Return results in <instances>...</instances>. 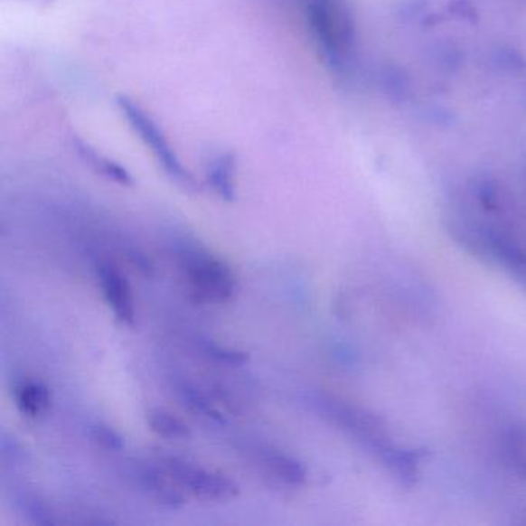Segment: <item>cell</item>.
<instances>
[{
  "label": "cell",
  "mask_w": 526,
  "mask_h": 526,
  "mask_svg": "<svg viewBox=\"0 0 526 526\" xmlns=\"http://www.w3.org/2000/svg\"><path fill=\"white\" fill-rule=\"evenodd\" d=\"M312 39L333 71L344 74L351 67L355 27L346 0H301Z\"/></svg>",
  "instance_id": "1"
},
{
  "label": "cell",
  "mask_w": 526,
  "mask_h": 526,
  "mask_svg": "<svg viewBox=\"0 0 526 526\" xmlns=\"http://www.w3.org/2000/svg\"><path fill=\"white\" fill-rule=\"evenodd\" d=\"M117 107L133 132L136 133L144 146L152 152L153 158L156 159L164 174L184 190H198L193 174L181 163L174 148L170 146L169 137L165 136L163 128L153 119L152 115L128 96H119Z\"/></svg>",
  "instance_id": "2"
},
{
  "label": "cell",
  "mask_w": 526,
  "mask_h": 526,
  "mask_svg": "<svg viewBox=\"0 0 526 526\" xmlns=\"http://www.w3.org/2000/svg\"><path fill=\"white\" fill-rule=\"evenodd\" d=\"M183 268L190 292L201 303L224 305L235 295L237 279L232 270L209 253H185Z\"/></svg>",
  "instance_id": "3"
},
{
  "label": "cell",
  "mask_w": 526,
  "mask_h": 526,
  "mask_svg": "<svg viewBox=\"0 0 526 526\" xmlns=\"http://www.w3.org/2000/svg\"><path fill=\"white\" fill-rule=\"evenodd\" d=\"M164 468L178 482L185 494L204 502H229L235 499L240 488L230 477L216 473L200 465L190 464L183 458L170 457L164 460Z\"/></svg>",
  "instance_id": "4"
},
{
  "label": "cell",
  "mask_w": 526,
  "mask_h": 526,
  "mask_svg": "<svg viewBox=\"0 0 526 526\" xmlns=\"http://www.w3.org/2000/svg\"><path fill=\"white\" fill-rule=\"evenodd\" d=\"M326 408L329 416L337 421L343 429L351 432L353 437L358 438L375 456H379L384 447L392 443L388 437L383 421L372 412L338 401H329Z\"/></svg>",
  "instance_id": "5"
},
{
  "label": "cell",
  "mask_w": 526,
  "mask_h": 526,
  "mask_svg": "<svg viewBox=\"0 0 526 526\" xmlns=\"http://www.w3.org/2000/svg\"><path fill=\"white\" fill-rule=\"evenodd\" d=\"M102 295L117 320L126 326H133L136 322V305L133 289L126 275L119 268L108 263H102L96 268Z\"/></svg>",
  "instance_id": "6"
},
{
  "label": "cell",
  "mask_w": 526,
  "mask_h": 526,
  "mask_svg": "<svg viewBox=\"0 0 526 526\" xmlns=\"http://www.w3.org/2000/svg\"><path fill=\"white\" fill-rule=\"evenodd\" d=\"M491 264H497L526 287V249L510 233L491 227Z\"/></svg>",
  "instance_id": "7"
},
{
  "label": "cell",
  "mask_w": 526,
  "mask_h": 526,
  "mask_svg": "<svg viewBox=\"0 0 526 526\" xmlns=\"http://www.w3.org/2000/svg\"><path fill=\"white\" fill-rule=\"evenodd\" d=\"M381 464L392 474L400 486L410 490L420 479L421 462L427 457V451L408 449L390 443L377 456Z\"/></svg>",
  "instance_id": "8"
},
{
  "label": "cell",
  "mask_w": 526,
  "mask_h": 526,
  "mask_svg": "<svg viewBox=\"0 0 526 526\" xmlns=\"http://www.w3.org/2000/svg\"><path fill=\"white\" fill-rule=\"evenodd\" d=\"M141 479H143L144 488L158 503L170 506V508H178L187 502L184 490L172 477V474L164 468V465L161 468L148 466L147 469H144Z\"/></svg>",
  "instance_id": "9"
},
{
  "label": "cell",
  "mask_w": 526,
  "mask_h": 526,
  "mask_svg": "<svg viewBox=\"0 0 526 526\" xmlns=\"http://www.w3.org/2000/svg\"><path fill=\"white\" fill-rule=\"evenodd\" d=\"M207 183L218 198L226 202L237 200V158L232 153H220L207 165Z\"/></svg>",
  "instance_id": "10"
},
{
  "label": "cell",
  "mask_w": 526,
  "mask_h": 526,
  "mask_svg": "<svg viewBox=\"0 0 526 526\" xmlns=\"http://www.w3.org/2000/svg\"><path fill=\"white\" fill-rule=\"evenodd\" d=\"M71 141V147H73L76 155L84 161L87 165L95 170L96 174H102L106 178L119 183L122 185L133 184L132 174H128L121 164L115 163L113 159L108 158L106 155L98 152L96 148L91 147L89 143H85L84 139L80 136L70 137Z\"/></svg>",
  "instance_id": "11"
},
{
  "label": "cell",
  "mask_w": 526,
  "mask_h": 526,
  "mask_svg": "<svg viewBox=\"0 0 526 526\" xmlns=\"http://www.w3.org/2000/svg\"><path fill=\"white\" fill-rule=\"evenodd\" d=\"M14 401L22 416L41 418L52 406V395L45 384L36 380L25 379L14 386Z\"/></svg>",
  "instance_id": "12"
},
{
  "label": "cell",
  "mask_w": 526,
  "mask_h": 526,
  "mask_svg": "<svg viewBox=\"0 0 526 526\" xmlns=\"http://www.w3.org/2000/svg\"><path fill=\"white\" fill-rule=\"evenodd\" d=\"M502 458L521 479H526V427H514L502 438Z\"/></svg>",
  "instance_id": "13"
},
{
  "label": "cell",
  "mask_w": 526,
  "mask_h": 526,
  "mask_svg": "<svg viewBox=\"0 0 526 526\" xmlns=\"http://www.w3.org/2000/svg\"><path fill=\"white\" fill-rule=\"evenodd\" d=\"M379 84L386 98L392 102H405L409 98V74L395 63H386L380 69Z\"/></svg>",
  "instance_id": "14"
},
{
  "label": "cell",
  "mask_w": 526,
  "mask_h": 526,
  "mask_svg": "<svg viewBox=\"0 0 526 526\" xmlns=\"http://www.w3.org/2000/svg\"><path fill=\"white\" fill-rule=\"evenodd\" d=\"M147 423L150 429L159 437L167 440H184L190 437L189 427L170 410L161 408L148 410Z\"/></svg>",
  "instance_id": "15"
},
{
  "label": "cell",
  "mask_w": 526,
  "mask_h": 526,
  "mask_svg": "<svg viewBox=\"0 0 526 526\" xmlns=\"http://www.w3.org/2000/svg\"><path fill=\"white\" fill-rule=\"evenodd\" d=\"M263 462L272 473L283 480L286 484H301L307 479V471L300 460L289 457L286 454L268 453L263 457Z\"/></svg>",
  "instance_id": "16"
},
{
  "label": "cell",
  "mask_w": 526,
  "mask_h": 526,
  "mask_svg": "<svg viewBox=\"0 0 526 526\" xmlns=\"http://www.w3.org/2000/svg\"><path fill=\"white\" fill-rule=\"evenodd\" d=\"M491 61L495 69L508 74H521L526 71V58L516 48L499 45L493 50Z\"/></svg>",
  "instance_id": "17"
},
{
  "label": "cell",
  "mask_w": 526,
  "mask_h": 526,
  "mask_svg": "<svg viewBox=\"0 0 526 526\" xmlns=\"http://www.w3.org/2000/svg\"><path fill=\"white\" fill-rule=\"evenodd\" d=\"M202 352L207 357L211 358L215 363L232 366V368H238V366H242L249 362L248 353L235 351V349L224 348V346L211 342H205L202 344Z\"/></svg>",
  "instance_id": "18"
},
{
  "label": "cell",
  "mask_w": 526,
  "mask_h": 526,
  "mask_svg": "<svg viewBox=\"0 0 526 526\" xmlns=\"http://www.w3.org/2000/svg\"><path fill=\"white\" fill-rule=\"evenodd\" d=\"M464 53L462 48L454 42H440L434 52V61L438 63L440 69L445 70L447 73L457 71L462 63H464Z\"/></svg>",
  "instance_id": "19"
},
{
  "label": "cell",
  "mask_w": 526,
  "mask_h": 526,
  "mask_svg": "<svg viewBox=\"0 0 526 526\" xmlns=\"http://www.w3.org/2000/svg\"><path fill=\"white\" fill-rule=\"evenodd\" d=\"M474 195L484 211H499V187L495 184L494 179L488 178V176L477 179V183L474 185Z\"/></svg>",
  "instance_id": "20"
},
{
  "label": "cell",
  "mask_w": 526,
  "mask_h": 526,
  "mask_svg": "<svg viewBox=\"0 0 526 526\" xmlns=\"http://www.w3.org/2000/svg\"><path fill=\"white\" fill-rule=\"evenodd\" d=\"M91 436L96 442L100 443L104 447H108V449H121L122 445H124L122 437L117 432L113 431L110 427H102V425L93 427Z\"/></svg>",
  "instance_id": "21"
},
{
  "label": "cell",
  "mask_w": 526,
  "mask_h": 526,
  "mask_svg": "<svg viewBox=\"0 0 526 526\" xmlns=\"http://www.w3.org/2000/svg\"><path fill=\"white\" fill-rule=\"evenodd\" d=\"M449 13L454 16L462 17V19H468V21H475V17H477V11L469 0H453L449 4Z\"/></svg>",
  "instance_id": "22"
},
{
  "label": "cell",
  "mask_w": 526,
  "mask_h": 526,
  "mask_svg": "<svg viewBox=\"0 0 526 526\" xmlns=\"http://www.w3.org/2000/svg\"><path fill=\"white\" fill-rule=\"evenodd\" d=\"M427 119L436 126H453L456 117L453 111L447 110L445 107H432L427 110Z\"/></svg>",
  "instance_id": "23"
},
{
  "label": "cell",
  "mask_w": 526,
  "mask_h": 526,
  "mask_svg": "<svg viewBox=\"0 0 526 526\" xmlns=\"http://www.w3.org/2000/svg\"><path fill=\"white\" fill-rule=\"evenodd\" d=\"M427 8L425 2H418V0H412V2H406L400 8V17L405 21H412L416 17L420 16L423 10Z\"/></svg>",
  "instance_id": "24"
}]
</instances>
